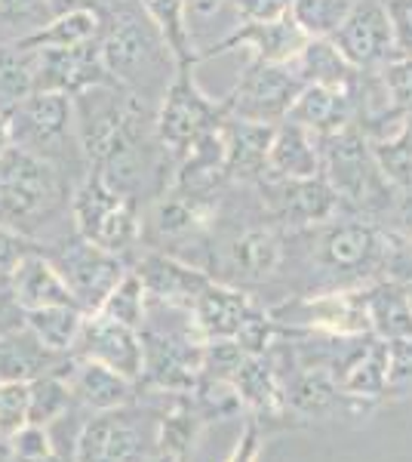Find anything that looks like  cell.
I'll return each mask as SVG.
<instances>
[{
  "label": "cell",
  "mask_w": 412,
  "mask_h": 462,
  "mask_svg": "<svg viewBox=\"0 0 412 462\" xmlns=\"http://www.w3.org/2000/svg\"><path fill=\"white\" fill-rule=\"evenodd\" d=\"M99 50L111 80L142 99H163L169 84L176 80L169 74L172 69H179L176 56L139 0H130L111 13Z\"/></svg>",
  "instance_id": "6da1fadb"
},
{
  "label": "cell",
  "mask_w": 412,
  "mask_h": 462,
  "mask_svg": "<svg viewBox=\"0 0 412 462\" xmlns=\"http://www.w3.org/2000/svg\"><path fill=\"white\" fill-rule=\"evenodd\" d=\"M314 259L320 272L333 278L335 290L363 287L381 272H397L400 259L409 256V244L403 237L385 235L370 222H324L314 226Z\"/></svg>",
  "instance_id": "7a4b0ae2"
},
{
  "label": "cell",
  "mask_w": 412,
  "mask_h": 462,
  "mask_svg": "<svg viewBox=\"0 0 412 462\" xmlns=\"http://www.w3.org/2000/svg\"><path fill=\"white\" fill-rule=\"evenodd\" d=\"M62 200V182L52 161L10 145L0 154V226H25L52 213Z\"/></svg>",
  "instance_id": "3957f363"
},
{
  "label": "cell",
  "mask_w": 412,
  "mask_h": 462,
  "mask_svg": "<svg viewBox=\"0 0 412 462\" xmlns=\"http://www.w3.org/2000/svg\"><path fill=\"white\" fill-rule=\"evenodd\" d=\"M324 148V176L335 189V195L344 204L357 210H381L391 200V185L381 176L376 158H372L370 139L357 133L354 126L320 136Z\"/></svg>",
  "instance_id": "277c9868"
},
{
  "label": "cell",
  "mask_w": 412,
  "mask_h": 462,
  "mask_svg": "<svg viewBox=\"0 0 412 462\" xmlns=\"http://www.w3.org/2000/svg\"><path fill=\"white\" fill-rule=\"evenodd\" d=\"M280 327L302 333H320V337L339 339H366L370 330V311H366V287L329 290L317 296H298L268 311Z\"/></svg>",
  "instance_id": "5b68a950"
},
{
  "label": "cell",
  "mask_w": 412,
  "mask_h": 462,
  "mask_svg": "<svg viewBox=\"0 0 412 462\" xmlns=\"http://www.w3.org/2000/svg\"><path fill=\"white\" fill-rule=\"evenodd\" d=\"M71 216L80 237H87V241H93L96 247L108 253H117V256L136 247L142 235L133 200L114 195L96 173H89L80 182V189L74 191Z\"/></svg>",
  "instance_id": "8992f818"
},
{
  "label": "cell",
  "mask_w": 412,
  "mask_h": 462,
  "mask_svg": "<svg viewBox=\"0 0 412 462\" xmlns=\"http://www.w3.org/2000/svg\"><path fill=\"white\" fill-rule=\"evenodd\" d=\"M305 89L302 78L292 71V65H271L252 59L250 69L241 74L234 93L224 99L231 117H241L250 124L277 126L289 117L298 93Z\"/></svg>",
  "instance_id": "52a82bcc"
},
{
  "label": "cell",
  "mask_w": 412,
  "mask_h": 462,
  "mask_svg": "<svg viewBox=\"0 0 412 462\" xmlns=\"http://www.w3.org/2000/svg\"><path fill=\"white\" fill-rule=\"evenodd\" d=\"M142 348H145V367H142L139 389L145 385L160 394H185L197 389L204 376V339L194 327L188 333L145 330Z\"/></svg>",
  "instance_id": "ba28073f"
},
{
  "label": "cell",
  "mask_w": 412,
  "mask_h": 462,
  "mask_svg": "<svg viewBox=\"0 0 412 462\" xmlns=\"http://www.w3.org/2000/svg\"><path fill=\"white\" fill-rule=\"evenodd\" d=\"M191 69H179L176 80L169 84L167 96L160 99V111H157V136L172 152L185 154L197 143L204 133L215 130L228 117V106H215L209 102L191 80Z\"/></svg>",
  "instance_id": "9c48e42d"
},
{
  "label": "cell",
  "mask_w": 412,
  "mask_h": 462,
  "mask_svg": "<svg viewBox=\"0 0 412 462\" xmlns=\"http://www.w3.org/2000/svg\"><path fill=\"white\" fill-rule=\"evenodd\" d=\"M52 265L62 272L65 284L71 287L74 300H78L80 309L96 311L99 305L108 300V293L121 284V278L130 268H126L124 256L117 253H108L102 247H96L87 237H74L71 244H62L56 253H52Z\"/></svg>",
  "instance_id": "30bf717a"
},
{
  "label": "cell",
  "mask_w": 412,
  "mask_h": 462,
  "mask_svg": "<svg viewBox=\"0 0 412 462\" xmlns=\"http://www.w3.org/2000/svg\"><path fill=\"white\" fill-rule=\"evenodd\" d=\"M10 130L13 145L52 161V152L65 145L71 130H78L74 126V96L37 89L10 108Z\"/></svg>",
  "instance_id": "8fae6325"
},
{
  "label": "cell",
  "mask_w": 412,
  "mask_h": 462,
  "mask_svg": "<svg viewBox=\"0 0 412 462\" xmlns=\"http://www.w3.org/2000/svg\"><path fill=\"white\" fill-rule=\"evenodd\" d=\"M71 357H87V361H99L105 367L117 370V374L142 379L145 367V348H142V333L136 327L121 324V320L102 315V311H89L80 337L74 342Z\"/></svg>",
  "instance_id": "7c38bea8"
},
{
  "label": "cell",
  "mask_w": 412,
  "mask_h": 462,
  "mask_svg": "<svg viewBox=\"0 0 412 462\" xmlns=\"http://www.w3.org/2000/svg\"><path fill=\"white\" fill-rule=\"evenodd\" d=\"M329 41L339 47V53L348 59L357 71L381 69V65L397 59L394 25H391V19H388L385 4L354 6L348 22H344Z\"/></svg>",
  "instance_id": "4fadbf2b"
},
{
  "label": "cell",
  "mask_w": 412,
  "mask_h": 462,
  "mask_svg": "<svg viewBox=\"0 0 412 462\" xmlns=\"http://www.w3.org/2000/svg\"><path fill=\"white\" fill-rule=\"evenodd\" d=\"M99 41H89L69 50H37V89L78 96L89 87L114 84L102 65Z\"/></svg>",
  "instance_id": "5bb4252c"
},
{
  "label": "cell",
  "mask_w": 412,
  "mask_h": 462,
  "mask_svg": "<svg viewBox=\"0 0 412 462\" xmlns=\"http://www.w3.org/2000/svg\"><path fill=\"white\" fill-rule=\"evenodd\" d=\"M311 37L302 32V28L292 22V16L280 19H271V22H243L241 28H234L224 41L213 43L209 50L197 56L200 59H209V56H219V53H228V50H237V47H250L252 59L256 62H271V65H289L292 59L302 53V47L308 43Z\"/></svg>",
  "instance_id": "9a60e30c"
},
{
  "label": "cell",
  "mask_w": 412,
  "mask_h": 462,
  "mask_svg": "<svg viewBox=\"0 0 412 462\" xmlns=\"http://www.w3.org/2000/svg\"><path fill=\"white\" fill-rule=\"evenodd\" d=\"M74 462H145L142 429L121 410L99 413L80 431Z\"/></svg>",
  "instance_id": "2e32d148"
},
{
  "label": "cell",
  "mask_w": 412,
  "mask_h": 462,
  "mask_svg": "<svg viewBox=\"0 0 412 462\" xmlns=\"http://www.w3.org/2000/svg\"><path fill=\"white\" fill-rule=\"evenodd\" d=\"M133 272L145 284L148 300L179 311H191L197 296L209 287V278L204 272L179 263L172 256H163V253H142L136 265H133Z\"/></svg>",
  "instance_id": "e0dca14e"
},
{
  "label": "cell",
  "mask_w": 412,
  "mask_h": 462,
  "mask_svg": "<svg viewBox=\"0 0 412 462\" xmlns=\"http://www.w3.org/2000/svg\"><path fill=\"white\" fill-rule=\"evenodd\" d=\"M274 213L289 228H314L333 222L342 200L326 176L314 179H274Z\"/></svg>",
  "instance_id": "ac0fdd59"
},
{
  "label": "cell",
  "mask_w": 412,
  "mask_h": 462,
  "mask_svg": "<svg viewBox=\"0 0 412 462\" xmlns=\"http://www.w3.org/2000/svg\"><path fill=\"white\" fill-rule=\"evenodd\" d=\"M69 383V392L78 404H84L96 413H111V410H124L136 401L139 383L117 370L105 367L99 361H87V357H74L69 364V374H62Z\"/></svg>",
  "instance_id": "d6986e66"
},
{
  "label": "cell",
  "mask_w": 412,
  "mask_h": 462,
  "mask_svg": "<svg viewBox=\"0 0 412 462\" xmlns=\"http://www.w3.org/2000/svg\"><path fill=\"white\" fill-rule=\"evenodd\" d=\"M10 296L22 311L50 309V305H78L62 272L52 265L47 253L32 250L10 274Z\"/></svg>",
  "instance_id": "ffe728a7"
},
{
  "label": "cell",
  "mask_w": 412,
  "mask_h": 462,
  "mask_svg": "<svg viewBox=\"0 0 412 462\" xmlns=\"http://www.w3.org/2000/svg\"><path fill=\"white\" fill-rule=\"evenodd\" d=\"M271 179H314L324 176V148L320 136L296 121L274 126L271 152H268Z\"/></svg>",
  "instance_id": "44dd1931"
},
{
  "label": "cell",
  "mask_w": 412,
  "mask_h": 462,
  "mask_svg": "<svg viewBox=\"0 0 412 462\" xmlns=\"http://www.w3.org/2000/svg\"><path fill=\"white\" fill-rule=\"evenodd\" d=\"M252 309L256 305L250 302V296L243 290L209 281V287L197 296V302H194L188 315L197 337L209 342V339H234Z\"/></svg>",
  "instance_id": "7402d4cb"
},
{
  "label": "cell",
  "mask_w": 412,
  "mask_h": 462,
  "mask_svg": "<svg viewBox=\"0 0 412 462\" xmlns=\"http://www.w3.org/2000/svg\"><path fill=\"white\" fill-rule=\"evenodd\" d=\"M224 176L259 179L268 173V152H271L274 126L250 124L241 117H224Z\"/></svg>",
  "instance_id": "603a6c76"
},
{
  "label": "cell",
  "mask_w": 412,
  "mask_h": 462,
  "mask_svg": "<svg viewBox=\"0 0 412 462\" xmlns=\"http://www.w3.org/2000/svg\"><path fill=\"white\" fill-rule=\"evenodd\" d=\"M231 383L237 385L241 401L256 413V420H283L289 413L287 389L271 355H246Z\"/></svg>",
  "instance_id": "cb8c5ba5"
},
{
  "label": "cell",
  "mask_w": 412,
  "mask_h": 462,
  "mask_svg": "<svg viewBox=\"0 0 412 462\" xmlns=\"http://www.w3.org/2000/svg\"><path fill=\"white\" fill-rule=\"evenodd\" d=\"M385 379H388V346L385 339L370 337L361 352L344 364L339 374L342 401L357 410H366L385 401Z\"/></svg>",
  "instance_id": "d4e9b609"
},
{
  "label": "cell",
  "mask_w": 412,
  "mask_h": 462,
  "mask_svg": "<svg viewBox=\"0 0 412 462\" xmlns=\"http://www.w3.org/2000/svg\"><path fill=\"white\" fill-rule=\"evenodd\" d=\"M292 416H326L342 401L339 374L326 364H298L296 376L283 383Z\"/></svg>",
  "instance_id": "484cf974"
},
{
  "label": "cell",
  "mask_w": 412,
  "mask_h": 462,
  "mask_svg": "<svg viewBox=\"0 0 412 462\" xmlns=\"http://www.w3.org/2000/svg\"><path fill=\"white\" fill-rule=\"evenodd\" d=\"M287 121L302 124L317 136H333L351 124V93L348 89L308 84L298 93L296 106L289 108Z\"/></svg>",
  "instance_id": "4316f807"
},
{
  "label": "cell",
  "mask_w": 412,
  "mask_h": 462,
  "mask_svg": "<svg viewBox=\"0 0 412 462\" xmlns=\"http://www.w3.org/2000/svg\"><path fill=\"white\" fill-rule=\"evenodd\" d=\"M102 32H105L102 13L93 10V6H78V10L52 16V22H47L41 32L19 37L16 43L25 50H69L89 41H99Z\"/></svg>",
  "instance_id": "83f0119b"
},
{
  "label": "cell",
  "mask_w": 412,
  "mask_h": 462,
  "mask_svg": "<svg viewBox=\"0 0 412 462\" xmlns=\"http://www.w3.org/2000/svg\"><path fill=\"white\" fill-rule=\"evenodd\" d=\"M59 357L41 346L25 324L0 339V383H34L37 376H47L59 370Z\"/></svg>",
  "instance_id": "f1b7e54d"
},
{
  "label": "cell",
  "mask_w": 412,
  "mask_h": 462,
  "mask_svg": "<svg viewBox=\"0 0 412 462\" xmlns=\"http://www.w3.org/2000/svg\"><path fill=\"white\" fill-rule=\"evenodd\" d=\"M366 311L376 339H412V309L403 281H379L366 287Z\"/></svg>",
  "instance_id": "f546056e"
},
{
  "label": "cell",
  "mask_w": 412,
  "mask_h": 462,
  "mask_svg": "<svg viewBox=\"0 0 412 462\" xmlns=\"http://www.w3.org/2000/svg\"><path fill=\"white\" fill-rule=\"evenodd\" d=\"M224 176V133L222 126L204 133V136L185 152V163L176 176V195L197 198L200 191L213 189Z\"/></svg>",
  "instance_id": "4dcf8cb0"
},
{
  "label": "cell",
  "mask_w": 412,
  "mask_h": 462,
  "mask_svg": "<svg viewBox=\"0 0 412 462\" xmlns=\"http://www.w3.org/2000/svg\"><path fill=\"white\" fill-rule=\"evenodd\" d=\"M292 71L302 78V84H317V87H333V89H351L357 78V69L348 62L339 47L329 37H311L302 47V53L292 59Z\"/></svg>",
  "instance_id": "1f68e13d"
},
{
  "label": "cell",
  "mask_w": 412,
  "mask_h": 462,
  "mask_svg": "<svg viewBox=\"0 0 412 462\" xmlns=\"http://www.w3.org/2000/svg\"><path fill=\"white\" fill-rule=\"evenodd\" d=\"M84 320L87 311L80 305H50V309L25 311V327L52 355H71Z\"/></svg>",
  "instance_id": "d6a6232c"
},
{
  "label": "cell",
  "mask_w": 412,
  "mask_h": 462,
  "mask_svg": "<svg viewBox=\"0 0 412 462\" xmlns=\"http://www.w3.org/2000/svg\"><path fill=\"white\" fill-rule=\"evenodd\" d=\"M204 426H206V420H204V413L194 407L191 392L172 394V404H169L167 413H163L160 435H157L160 453H169V457L185 459V453L194 447V441H197V435Z\"/></svg>",
  "instance_id": "836d02e7"
},
{
  "label": "cell",
  "mask_w": 412,
  "mask_h": 462,
  "mask_svg": "<svg viewBox=\"0 0 412 462\" xmlns=\"http://www.w3.org/2000/svg\"><path fill=\"white\" fill-rule=\"evenodd\" d=\"M231 256L246 278H268L283 263V244L274 228H250L234 241Z\"/></svg>",
  "instance_id": "e575fe53"
},
{
  "label": "cell",
  "mask_w": 412,
  "mask_h": 462,
  "mask_svg": "<svg viewBox=\"0 0 412 462\" xmlns=\"http://www.w3.org/2000/svg\"><path fill=\"white\" fill-rule=\"evenodd\" d=\"M370 148L388 185L397 191H412V121H403L391 136L370 139Z\"/></svg>",
  "instance_id": "d590c367"
},
{
  "label": "cell",
  "mask_w": 412,
  "mask_h": 462,
  "mask_svg": "<svg viewBox=\"0 0 412 462\" xmlns=\"http://www.w3.org/2000/svg\"><path fill=\"white\" fill-rule=\"evenodd\" d=\"M37 89V50L19 47L16 41L0 47V99L6 106L28 99Z\"/></svg>",
  "instance_id": "8d00e7d4"
},
{
  "label": "cell",
  "mask_w": 412,
  "mask_h": 462,
  "mask_svg": "<svg viewBox=\"0 0 412 462\" xmlns=\"http://www.w3.org/2000/svg\"><path fill=\"white\" fill-rule=\"evenodd\" d=\"M145 6V13L154 19V25L160 28V34L167 37L172 56H176L179 69H191L197 62V53L188 43V25H185V10L188 0H139Z\"/></svg>",
  "instance_id": "74e56055"
},
{
  "label": "cell",
  "mask_w": 412,
  "mask_h": 462,
  "mask_svg": "<svg viewBox=\"0 0 412 462\" xmlns=\"http://www.w3.org/2000/svg\"><path fill=\"white\" fill-rule=\"evenodd\" d=\"M354 13V0H292L289 16L308 37H333Z\"/></svg>",
  "instance_id": "f35d334b"
},
{
  "label": "cell",
  "mask_w": 412,
  "mask_h": 462,
  "mask_svg": "<svg viewBox=\"0 0 412 462\" xmlns=\"http://www.w3.org/2000/svg\"><path fill=\"white\" fill-rule=\"evenodd\" d=\"M71 401L74 398L69 392V383H65L62 370L37 376L34 383H28V422H32V426H50L59 416H65Z\"/></svg>",
  "instance_id": "ab89813d"
},
{
  "label": "cell",
  "mask_w": 412,
  "mask_h": 462,
  "mask_svg": "<svg viewBox=\"0 0 412 462\" xmlns=\"http://www.w3.org/2000/svg\"><path fill=\"white\" fill-rule=\"evenodd\" d=\"M145 309H148L145 284H142V278L130 268V272L121 278V284L111 290L108 300H105L96 311H102V315H108V318L121 320V324H130V327H136V330H142L145 315H148Z\"/></svg>",
  "instance_id": "60d3db41"
},
{
  "label": "cell",
  "mask_w": 412,
  "mask_h": 462,
  "mask_svg": "<svg viewBox=\"0 0 412 462\" xmlns=\"http://www.w3.org/2000/svg\"><path fill=\"white\" fill-rule=\"evenodd\" d=\"M381 89H385V111H391L400 121H412V56H397L381 65Z\"/></svg>",
  "instance_id": "b9f144b4"
},
{
  "label": "cell",
  "mask_w": 412,
  "mask_h": 462,
  "mask_svg": "<svg viewBox=\"0 0 412 462\" xmlns=\"http://www.w3.org/2000/svg\"><path fill=\"white\" fill-rule=\"evenodd\" d=\"M151 222L163 237H182L204 226V207H200L197 200L176 195L172 200H163V204L157 207Z\"/></svg>",
  "instance_id": "7bdbcfd3"
},
{
  "label": "cell",
  "mask_w": 412,
  "mask_h": 462,
  "mask_svg": "<svg viewBox=\"0 0 412 462\" xmlns=\"http://www.w3.org/2000/svg\"><path fill=\"white\" fill-rule=\"evenodd\" d=\"M52 16H56V10L50 0H0V22L16 28L19 37L41 32L47 22H52Z\"/></svg>",
  "instance_id": "ee69618b"
},
{
  "label": "cell",
  "mask_w": 412,
  "mask_h": 462,
  "mask_svg": "<svg viewBox=\"0 0 412 462\" xmlns=\"http://www.w3.org/2000/svg\"><path fill=\"white\" fill-rule=\"evenodd\" d=\"M388 346L385 401L412 398V339H391Z\"/></svg>",
  "instance_id": "f6af8a7d"
},
{
  "label": "cell",
  "mask_w": 412,
  "mask_h": 462,
  "mask_svg": "<svg viewBox=\"0 0 412 462\" xmlns=\"http://www.w3.org/2000/svg\"><path fill=\"white\" fill-rule=\"evenodd\" d=\"M28 426V383H0V441Z\"/></svg>",
  "instance_id": "bcb514c9"
},
{
  "label": "cell",
  "mask_w": 412,
  "mask_h": 462,
  "mask_svg": "<svg viewBox=\"0 0 412 462\" xmlns=\"http://www.w3.org/2000/svg\"><path fill=\"white\" fill-rule=\"evenodd\" d=\"M6 444H10V453L19 462H41L56 453L52 450V438H50L47 426H32V422L22 426Z\"/></svg>",
  "instance_id": "7dc6e473"
},
{
  "label": "cell",
  "mask_w": 412,
  "mask_h": 462,
  "mask_svg": "<svg viewBox=\"0 0 412 462\" xmlns=\"http://www.w3.org/2000/svg\"><path fill=\"white\" fill-rule=\"evenodd\" d=\"M32 250H37L19 228L0 226V281L10 284V274L16 272V265L28 256Z\"/></svg>",
  "instance_id": "c3c4849f"
},
{
  "label": "cell",
  "mask_w": 412,
  "mask_h": 462,
  "mask_svg": "<svg viewBox=\"0 0 412 462\" xmlns=\"http://www.w3.org/2000/svg\"><path fill=\"white\" fill-rule=\"evenodd\" d=\"M385 10L394 25L397 56H412V0H385Z\"/></svg>",
  "instance_id": "681fc988"
},
{
  "label": "cell",
  "mask_w": 412,
  "mask_h": 462,
  "mask_svg": "<svg viewBox=\"0 0 412 462\" xmlns=\"http://www.w3.org/2000/svg\"><path fill=\"white\" fill-rule=\"evenodd\" d=\"M243 22H271L289 13L292 0H228Z\"/></svg>",
  "instance_id": "f907efd6"
},
{
  "label": "cell",
  "mask_w": 412,
  "mask_h": 462,
  "mask_svg": "<svg viewBox=\"0 0 412 462\" xmlns=\"http://www.w3.org/2000/svg\"><path fill=\"white\" fill-rule=\"evenodd\" d=\"M259 450H261V435H259V420H250L241 435V441L234 444L231 457L224 462H256L259 459Z\"/></svg>",
  "instance_id": "816d5d0a"
},
{
  "label": "cell",
  "mask_w": 412,
  "mask_h": 462,
  "mask_svg": "<svg viewBox=\"0 0 412 462\" xmlns=\"http://www.w3.org/2000/svg\"><path fill=\"white\" fill-rule=\"evenodd\" d=\"M13 145V130H10V111L0 108V154Z\"/></svg>",
  "instance_id": "f5cc1de1"
},
{
  "label": "cell",
  "mask_w": 412,
  "mask_h": 462,
  "mask_svg": "<svg viewBox=\"0 0 412 462\" xmlns=\"http://www.w3.org/2000/svg\"><path fill=\"white\" fill-rule=\"evenodd\" d=\"M50 4H52V10H56V16H59V13L78 10V6H89V0H50Z\"/></svg>",
  "instance_id": "db71d44e"
},
{
  "label": "cell",
  "mask_w": 412,
  "mask_h": 462,
  "mask_svg": "<svg viewBox=\"0 0 412 462\" xmlns=\"http://www.w3.org/2000/svg\"><path fill=\"white\" fill-rule=\"evenodd\" d=\"M145 462H185V459H179V457H169V453H157V457L145 459Z\"/></svg>",
  "instance_id": "11a10c76"
},
{
  "label": "cell",
  "mask_w": 412,
  "mask_h": 462,
  "mask_svg": "<svg viewBox=\"0 0 412 462\" xmlns=\"http://www.w3.org/2000/svg\"><path fill=\"white\" fill-rule=\"evenodd\" d=\"M0 462H19V459L13 457V453H10V447H6V450H0Z\"/></svg>",
  "instance_id": "9f6ffc18"
},
{
  "label": "cell",
  "mask_w": 412,
  "mask_h": 462,
  "mask_svg": "<svg viewBox=\"0 0 412 462\" xmlns=\"http://www.w3.org/2000/svg\"><path fill=\"white\" fill-rule=\"evenodd\" d=\"M403 287H407V300H409V309H412V278L403 281Z\"/></svg>",
  "instance_id": "6f0895ef"
},
{
  "label": "cell",
  "mask_w": 412,
  "mask_h": 462,
  "mask_svg": "<svg viewBox=\"0 0 412 462\" xmlns=\"http://www.w3.org/2000/svg\"><path fill=\"white\" fill-rule=\"evenodd\" d=\"M41 462H69V459H62V457H56V453H52L50 459H41ZM71 462H74V459H71Z\"/></svg>",
  "instance_id": "680465c9"
},
{
  "label": "cell",
  "mask_w": 412,
  "mask_h": 462,
  "mask_svg": "<svg viewBox=\"0 0 412 462\" xmlns=\"http://www.w3.org/2000/svg\"><path fill=\"white\" fill-rule=\"evenodd\" d=\"M6 290H10V284H6V281H0V293H6Z\"/></svg>",
  "instance_id": "91938a15"
},
{
  "label": "cell",
  "mask_w": 412,
  "mask_h": 462,
  "mask_svg": "<svg viewBox=\"0 0 412 462\" xmlns=\"http://www.w3.org/2000/svg\"><path fill=\"white\" fill-rule=\"evenodd\" d=\"M403 241H407V244H409V250H412V231H409V235H407V237H403Z\"/></svg>",
  "instance_id": "94428289"
}]
</instances>
